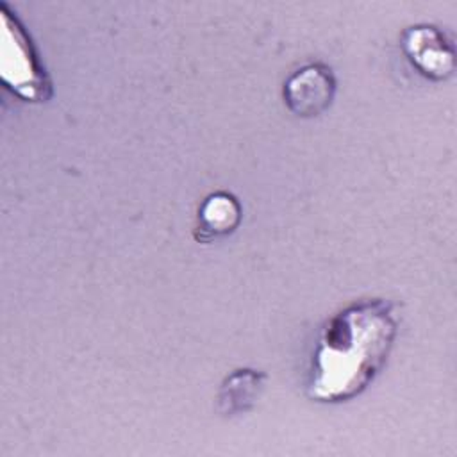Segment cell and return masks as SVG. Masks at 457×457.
Wrapping results in <instances>:
<instances>
[{
    "mask_svg": "<svg viewBox=\"0 0 457 457\" xmlns=\"http://www.w3.org/2000/svg\"><path fill=\"white\" fill-rule=\"evenodd\" d=\"M396 334L398 311L389 300H359L337 311L318 337L307 396L346 402L361 395L387 361Z\"/></svg>",
    "mask_w": 457,
    "mask_h": 457,
    "instance_id": "cell-1",
    "label": "cell"
},
{
    "mask_svg": "<svg viewBox=\"0 0 457 457\" xmlns=\"http://www.w3.org/2000/svg\"><path fill=\"white\" fill-rule=\"evenodd\" d=\"M2 57L0 73L4 84L27 102H45L52 95V84L41 68L29 34L5 4H2Z\"/></svg>",
    "mask_w": 457,
    "mask_h": 457,
    "instance_id": "cell-2",
    "label": "cell"
},
{
    "mask_svg": "<svg viewBox=\"0 0 457 457\" xmlns=\"http://www.w3.org/2000/svg\"><path fill=\"white\" fill-rule=\"evenodd\" d=\"M402 50L411 64L432 80H445L455 70V54L445 32L434 25L420 23L402 34Z\"/></svg>",
    "mask_w": 457,
    "mask_h": 457,
    "instance_id": "cell-3",
    "label": "cell"
},
{
    "mask_svg": "<svg viewBox=\"0 0 457 457\" xmlns=\"http://www.w3.org/2000/svg\"><path fill=\"white\" fill-rule=\"evenodd\" d=\"M284 102L287 109L302 118L325 112L336 95V79L323 62H311L296 70L284 82Z\"/></svg>",
    "mask_w": 457,
    "mask_h": 457,
    "instance_id": "cell-4",
    "label": "cell"
},
{
    "mask_svg": "<svg viewBox=\"0 0 457 457\" xmlns=\"http://www.w3.org/2000/svg\"><path fill=\"white\" fill-rule=\"evenodd\" d=\"M266 375L259 370H234L221 384L218 393V409L225 416L246 412L264 389Z\"/></svg>",
    "mask_w": 457,
    "mask_h": 457,
    "instance_id": "cell-5",
    "label": "cell"
},
{
    "mask_svg": "<svg viewBox=\"0 0 457 457\" xmlns=\"http://www.w3.org/2000/svg\"><path fill=\"white\" fill-rule=\"evenodd\" d=\"M241 221V205L230 193L218 191L209 195L198 209V228L202 239L209 241L216 236L230 234Z\"/></svg>",
    "mask_w": 457,
    "mask_h": 457,
    "instance_id": "cell-6",
    "label": "cell"
}]
</instances>
